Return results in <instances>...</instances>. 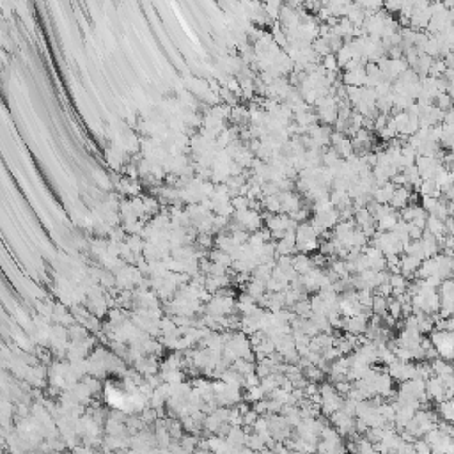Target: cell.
<instances>
[{"label": "cell", "instance_id": "6da1fadb", "mask_svg": "<svg viewBox=\"0 0 454 454\" xmlns=\"http://www.w3.org/2000/svg\"><path fill=\"white\" fill-rule=\"evenodd\" d=\"M429 343L435 348V351L438 353L440 358L444 360H451L453 357V332H445V330H437L431 333Z\"/></svg>", "mask_w": 454, "mask_h": 454}, {"label": "cell", "instance_id": "7a4b0ae2", "mask_svg": "<svg viewBox=\"0 0 454 454\" xmlns=\"http://www.w3.org/2000/svg\"><path fill=\"white\" fill-rule=\"evenodd\" d=\"M420 262H422L420 259L414 258V256H408V254H404L403 258H399V273L404 275L406 279L412 277L414 273H417Z\"/></svg>", "mask_w": 454, "mask_h": 454}, {"label": "cell", "instance_id": "3957f363", "mask_svg": "<svg viewBox=\"0 0 454 454\" xmlns=\"http://www.w3.org/2000/svg\"><path fill=\"white\" fill-rule=\"evenodd\" d=\"M245 438H247V433H245V429H243L242 426H232L226 437V440L234 447V449L243 447V445H245Z\"/></svg>", "mask_w": 454, "mask_h": 454}, {"label": "cell", "instance_id": "277c9868", "mask_svg": "<svg viewBox=\"0 0 454 454\" xmlns=\"http://www.w3.org/2000/svg\"><path fill=\"white\" fill-rule=\"evenodd\" d=\"M351 451L353 454H378L376 453V447H374L373 442H369L367 438H357L355 442H351Z\"/></svg>", "mask_w": 454, "mask_h": 454}, {"label": "cell", "instance_id": "5b68a950", "mask_svg": "<svg viewBox=\"0 0 454 454\" xmlns=\"http://www.w3.org/2000/svg\"><path fill=\"white\" fill-rule=\"evenodd\" d=\"M453 401L451 399H445V401H442L438 406V412H440V417L445 420L447 424H451V420H453Z\"/></svg>", "mask_w": 454, "mask_h": 454}, {"label": "cell", "instance_id": "8992f818", "mask_svg": "<svg viewBox=\"0 0 454 454\" xmlns=\"http://www.w3.org/2000/svg\"><path fill=\"white\" fill-rule=\"evenodd\" d=\"M213 259H215V264L217 266H220V268H229V266H232V259H231V256L227 252H224V250H218V252H215V256H213Z\"/></svg>", "mask_w": 454, "mask_h": 454}]
</instances>
